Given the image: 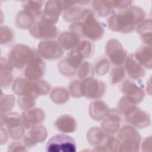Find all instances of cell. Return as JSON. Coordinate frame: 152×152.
Returning a JSON list of instances; mask_svg holds the SVG:
<instances>
[{
  "label": "cell",
  "instance_id": "cell-10",
  "mask_svg": "<svg viewBox=\"0 0 152 152\" xmlns=\"http://www.w3.org/2000/svg\"><path fill=\"white\" fill-rule=\"evenodd\" d=\"M105 51L113 64L116 66H121L125 63L127 57V53L121 42L118 40L115 39L109 40L106 45Z\"/></svg>",
  "mask_w": 152,
  "mask_h": 152
},
{
  "label": "cell",
  "instance_id": "cell-35",
  "mask_svg": "<svg viewBox=\"0 0 152 152\" xmlns=\"http://www.w3.org/2000/svg\"><path fill=\"white\" fill-rule=\"evenodd\" d=\"M135 107H137V103L125 96L120 99L118 104V109L122 113V114L124 115L134 109Z\"/></svg>",
  "mask_w": 152,
  "mask_h": 152
},
{
  "label": "cell",
  "instance_id": "cell-33",
  "mask_svg": "<svg viewBox=\"0 0 152 152\" xmlns=\"http://www.w3.org/2000/svg\"><path fill=\"white\" fill-rule=\"evenodd\" d=\"M94 68L88 61H83L77 71V76L81 80L89 77H93Z\"/></svg>",
  "mask_w": 152,
  "mask_h": 152
},
{
  "label": "cell",
  "instance_id": "cell-31",
  "mask_svg": "<svg viewBox=\"0 0 152 152\" xmlns=\"http://www.w3.org/2000/svg\"><path fill=\"white\" fill-rule=\"evenodd\" d=\"M50 96L52 101L57 104H64L69 100V93L65 88L61 87L54 88Z\"/></svg>",
  "mask_w": 152,
  "mask_h": 152
},
{
  "label": "cell",
  "instance_id": "cell-6",
  "mask_svg": "<svg viewBox=\"0 0 152 152\" xmlns=\"http://www.w3.org/2000/svg\"><path fill=\"white\" fill-rule=\"evenodd\" d=\"M76 150L75 140L63 134L52 137L46 145V151L48 152H75Z\"/></svg>",
  "mask_w": 152,
  "mask_h": 152
},
{
  "label": "cell",
  "instance_id": "cell-44",
  "mask_svg": "<svg viewBox=\"0 0 152 152\" xmlns=\"http://www.w3.org/2000/svg\"><path fill=\"white\" fill-rule=\"evenodd\" d=\"M1 144H4V143H5L8 140V132L7 130L6 129V128H5L4 126L1 127Z\"/></svg>",
  "mask_w": 152,
  "mask_h": 152
},
{
  "label": "cell",
  "instance_id": "cell-16",
  "mask_svg": "<svg viewBox=\"0 0 152 152\" xmlns=\"http://www.w3.org/2000/svg\"><path fill=\"white\" fill-rule=\"evenodd\" d=\"M22 124L25 129H30L41 124L45 118V113L40 108H31L21 115Z\"/></svg>",
  "mask_w": 152,
  "mask_h": 152
},
{
  "label": "cell",
  "instance_id": "cell-21",
  "mask_svg": "<svg viewBox=\"0 0 152 152\" xmlns=\"http://www.w3.org/2000/svg\"><path fill=\"white\" fill-rule=\"evenodd\" d=\"M109 110L107 104L100 100L91 102L89 106L90 116L93 120L97 121L104 119L108 115Z\"/></svg>",
  "mask_w": 152,
  "mask_h": 152
},
{
  "label": "cell",
  "instance_id": "cell-27",
  "mask_svg": "<svg viewBox=\"0 0 152 152\" xmlns=\"http://www.w3.org/2000/svg\"><path fill=\"white\" fill-rule=\"evenodd\" d=\"M92 5L97 14L100 17H107L115 13L112 1H94Z\"/></svg>",
  "mask_w": 152,
  "mask_h": 152
},
{
  "label": "cell",
  "instance_id": "cell-42",
  "mask_svg": "<svg viewBox=\"0 0 152 152\" xmlns=\"http://www.w3.org/2000/svg\"><path fill=\"white\" fill-rule=\"evenodd\" d=\"M27 146L21 141H14L9 144L8 151H27Z\"/></svg>",
  "mask_w": 152,
  "mask_h": 152
},
{
  "label": "cell",
  "instance_id": "cell-20",
  "mask_svg": "<svg viewBox=\"0 0 152 152\" xmlns=\"http://www.w3.org/2000/svg\"><path fill=\"white\" fill-rule=\"evenodd\" d=\"M62 10L58 1H49L46 2L40 19L56 24L61 14Z\"/></svg>",
  "mask_w": 152,
  "mask_h": 152
},
{
  "label": "cell",
  "instance_id": "cell-12",
  "mask_svg": "<svg viewBox=\"0 0 152 152\" xmlns=\"http://www.w3.org/2000/svg\"><path fill=\"white\" fill-rule=\"evenodd\" d=\"M37 51L42 58L48 60L58 59L64 55V50L58 42L52 40L41 41Z\"/></svg>",
  "mask_w": 152,
  "mask_h": 152
},
{
  "label": "cell",
  "instance_id": "cell-37",
  "mask_svg": "<svg viewBox=\"0 0 152 152\" xmlns=\"http://www.w3.org/2000/svg\"><path fill=\"white\" fill-rule=\"evenodd\" d=\"M110 69V63L106 58L99 59L95 64L94 71L99 75H103L108 72Z\"/></svg>",
  "mask_w": 152,
  "mask_h": 152
},
{
  "label": "cell",
  "instance_id": "cell-17",
  "mask_svg": "<svg viewBox=\"0 0 152 152\" xmlns=\"http://www.w3.org/2000/svg\"><path fill=\"white\" fill-rule=\"evenodd\" d=\"M48 131L43 125H37L30 129L23 138L27 147L31 148L37 143L43 142L48 137Z\"/></svg>",
  "mask_w": 152,
  "mask_h": 152
},
{
  "label": "cell",
  "instance_id": "cell-2",
  "mask_svg": "<svg viewBox=\"0 0 152 152\" xmlns=\"http://www.w3.org/2000/svg\"><path fill=\"white\" fill-rule=\"evenodd\" d=\"M69 31L80 37H86L91 40L100 39L104 35V30L96 17L93 11L87 9L86 14L81 21L73 23L69 27Z\"/></svg>",
  "mask_w": 152,
  "mask_h": 152
},
{
  "label": "cell",
  "instance_id": "cell-29",
  "mask_svg": "<svg viewBox=\"0 0 152 152\" xmlns=\"http://www.w3.org/2000/svg\"><path fill=\"white\" fill-rule=\"evenodd\" d=\"M86 8L78 7H72L65 11L63 17L65 21L68 22L75 23L81 21L86 14Z\"/></svg>",
  "mask_w": 152,
  "mask_h": 152
},
{
  "label": "cell",
  "instance_id": "cell-7",
  "mask_svg": "<svg viewBox=\"0 0 152 152\" xmlns=\"http://www.w3.org/2000/svg\"><path fill=\"white\" fill-rule=\"evenodd\" d=\"M83 57L80 53L75 49H74L69 51L65 58L58 62V69L64 76H74L76 74L77 69L83 62Z\"/></svg>",
  "mask_w": 152,
  "mask_h": 152
},
{
  "label": "cell",
  "instance_id": "cell-43",
  "mask_svg": "<svg viewBox=\"0 0 152 152\" xmlns=\"http://www.w3.org/2000/svg\"><path fill=\"white\" fill-rule=\"evenodd\" d=\"M151 137L144 138L141 144V150L142 151H151Z\"/></svg>",
  "mask_w": 152,
  "mask_h": 152
},
{
  "label": "cell",
  "instance_id": "cell-24",
  "mask_svg": "<svg viewBox=\"0 0 152 152\" xmlns=\"http://www.w3.org/2000/svg\"><path fill=\"white\" fill-rule=\"evenodd\" d=\"M56 128L62 133H72L77 128L75 119L69 115H62L58 118L55 122Z\"/></svg>",
  "mask_w": 152,
  "mask_h": 152
},
{
  "label": "cell",
  "instance_id": "cell-4",
  "mask_svg": "<svg viewBox=\"0 0 152 152\" xmlns=\"http://www.w3.org/2000/svg\"><path fill=\"white\" fill-rule=\"evenodd\" d=\"M37 50L24 44H17L10 50L8 61L10 65L18 69H21L36 54Z\"/></svg>",
  "mask_w": 152,
  "mask_h": 152
},
{
  "label": "cell",
  "instance_id": "cell-38",
  "mask_svg": "<svg viewBox=\"0 0 152 152\" xmlns=\"http://www.w3.org/2000/svg\"><path fill=\"white\" fill-rule=\"evenodd\" d=\"M1 43L2 45L10 43L14 38V32L13 30L7 26H1Z\"/></svg>",
  "mask_w": 152,
  "mask_h": 152
},
{
  "label": "cell",
  "instance_id": "cell-18",
  "mask_svg": "<svg viewBox=\"0 0 152 152\" xmlns=\"http://www.w3.org/2000/svg\"><path fill=\"white\" fill-rule=\"evenodd\" d=\"M121 91L125 96L139 103L143 100L145 96L143 89L131 80H126L122 85Z\"/></svg>",
  "mask_w": 152,
  "mask_h": 152
},
{
  "label": "cell",
  "instance_id": "cell-14",
  "mask_svg": "<svg viewBox=\"0 0 152 152\" xmlns=\"http://www.w3.org/2000/svg\"><path fill=\"white\" fill-rule=\"evenodd\" d=\"M122 120V113L118 109H110L102 123V129L109 135H112L118 133L121 128Z\"/></svg>",
  "mask_w": 152,
  "mask_h": 152
},
{
  "label": "cell",
  "instance_id": "cell-32",
  "mask_svg": "<svg viewBox=\"0 0 152 152\" xmlns=\"http://www.w3.org/2000/svg\"><path fill=\"white\" fill-rule=\"evenodd\" d=\"M75 49L84 59H86L92 56L94 51V45L88 40H83L80 42Z\"/></svg>",
  "mask_w": 152,
  "mask_h": 152
},
{
  "label": "cell",
  "instance_id": "cell-34",
  "mask_svg": "<svg viewBox=\"0 0 152 152\" xmlns=\"http://www.w3.org/2000/svg\"><path fill=\"white\" fill-rule=\"evenodd\" d=\"M15 104V97L12 94L1 96V115L8 113L14 107Z\"/></svg>",
  "mask_w": 152,
  "mask_h": 152
},
{
  "label": "cell",
  "instance_id": "cell-23",
  "mask_svg": "<svg viewBox=\"0 0 152 152\" xmlns=\"http://www.w3.org/2000/svg\"><path fill=\"white\" fill-rule=\"evenodd\" d=\"M137 61L144 68H152V55L151 46L144 45L138 48L134 54Z\"/></svg>",
  "mask_w": 152,
  "mask_h": 152
},
{
  "label": "cell",
  "instance_id": "cell-22",
  "mask_svg": "<svg viewBox=\"0 0 152 152\" xmlns=\"http://www.w3.org/2000/svg\"><path fill=\"white\" fill-rule=\"evenodd\" d=\"M80 36L71 31H64L58 36V43L63 50H71L75 49L80 42Z\"/></svg>",
  "mask_w": 152,
  "mask_h": 152
},
{
  "label": "cell",
  "instance_id": "cell-41",
  "mask_svg": "<svg viewBox=\"0 0 152 152\" xmlns=\"http://www.w3.org/2000/svg\"><path fill=\"white\" fill-rule=\"evenodd\" d=\"M13 81V76L10 71H1V86L2 88L8 87Z\"/></svg>",
  "mask_w": 152,
  "mask_h": 152
},
{
  "label": "cell",
  "instance_id": "cell-13",
  "mask_svg": "<svg viewBox=\"0 0 152 152\" xmlns=\"http://www.w3.org/2000/svg\"><path fill=\"white\" fill-rule=\"evenodd\" d=\"M12 90L18 96H29L34 99L40 96L36 81H30L26 78H16L13 83Z\"/></svg>",
  "mask_w": 152,
  "mask_h": 152
},
{
  "label": "cell",
  "instance_id": "cell-19",
  "mask_svg": "<svg viewBox=\"0 0 152 152\" xmlns=\"http://www.w3.org/2000/svg\"><path fill=\"white\" fill-rule=\"evenodd\" d=\"M124 64L125 72L129 78L133 80H138L145 75L144 68L137 61L134 54L127 56Z\"/></svg>",
  "mask_w": 152,
  "mask_h": 152
},
{
  "label": "cell",
  "instance_id": "cell-25",
  "mask_svg": "<svg viewBox=\"0 0 152 152\" xmlns=\"http://www.w3.org/2000/svg\"><path fill=\"white\" fill-rule=\"evenodd\" d=\"M137 32L140 35L144 43L151 46V20L147 18L141 21L137 27Z\"/></svg>",
  "mask_w": 152,
  "mask_h": 152
},
{
  "label": "cell",
  "instance_id": "cell-8",
  "mask_svg": "<svg viewBox=\"0 0 152 152\" xmlns=\"http://www.w3.org/2000/svg\"><path fill=\"white\" fill-rule=\"evenodd\" d=\"M29 32L36 39L49 40L56 37L59 30L55 24L39 19L29 29Z\"/></svg>",
  "mask_w": 152,
  "mask_h": 152
},
{
  "label": "cell",
  "instance_id": "cell-5",
  "mask_svg": "<svg viewBox=\"0 0 152 152\" xmlns=\"http://www.w3.org/2000/svg\"><path fill=\"white\" fill-rule=\"evenodd\" d=\"M1 126L6 128L12 139L20 140L24 135L25 128L22 124L21 116L17 112L7 113L1 115Z\"/></svg>",
  "mask_w": 152,
  "mask_h": 152
},
{
  "label": "cell",
  "instance_id": "cell-26",
  "mask_svg": "<svg viewBox=\"0 0 152 152\" xmlns=\"http://www.w3.org/2000/svg\"><path fill=\"white\" fill-rule=\"evenodd\" d=\"M107 135L99 127H92L87 132V139L90 144L97 146L104 143Z\"/></svg>",
  "mask_w": 152,
  "mask_h": 152
},
{
  "label": "cell",
  "instance_id": "cell-1",
  "mask_svg": "<svg viewBox=\"0 0 152 152\" xmlns=\"http://www.w3.org/2000/svg\"><path fill=\"white\" fill-rule=\"evenodd\" d=\"M145 13L140 7L133 5L112 14L107 19L109 27L121 33H130L144 20Z\"/></svg>",
  "mask_w": 152,
  "mask_h": 152
},
{
  "label": "cell",
  "instance_id": "cell-28",
  "mask_svg": "<svg viewBox=\"0 0 152 152\" xmlns=\"http://www.w3.org/2000/svg\"><path fill=\"white\" fill-rule=\"evenodd\" d=\"M36 18L25 10L20 11L16 17V24L21 29H30L36 23Z\"/></svg>",
  "mask_w": 152,
  "mask_h": 152
},
{
  "label": "cell",
  "instance_id": "cell-36",
  "mask_svg": "<svg viewBox=\"0 0 152 152\" xmlns=\"http://www.w3.org/2000/svg\"><path fill=\"white\" fill-rule=\"evenodd\" d=\"M125 75L126 73L124 67L118 66L111 71L109 75V81L111 84H115L124 80Z\"/></svg>",
  "mask_w": 152,
  "mask_h": 152
},
{
  "label": "cell",
  "instance_id": "cell-40",
  "mask_svg": "<svg viewBox=\"0 0 152 152\" xmlns=\"http://www.w3.org/2000/svg\"><path fill=\"white\" fill-rule=\"evenodd\" d=\"M69 94L74 98H80L83 97L81 90V81L74 80L71 82L68 88Z\"/></svg>",
  "mask_w": 152,
  "mask_h": 152
},
{
  "label": "cell",
  "instance_id": "cell-11",
  "mask_svg": "<svg viewBox=\"0 0 152 152\" xmlns=\"http://www.w3.org/2000/svg\"><path fill=\"white\" fill-rule=\"evenodd\" d=\"M46 65L42 58L37 50L36 54L26 66L24 75L30 81H37L44 75Z\"/></svg>",
  "mask_w": 152,
  "mask_h": 152
},
{
  "label": "cell",
  "instance_id": "cell-15",
  "mask_svg": "<svg viewBox=\"0 0 152 152\" xmlns=\"http://www.w3.org/2000/svg\"><path fill=\"white\" fill-rule=\"evenodd\" d=\"M124 115L126 121L136 128H144L148 126L151 123V118L149 114L137 107Z\"/></svg>",
  "mask_w": 152,
  "mask_h": 152
},
{
  "label": "cell",
  "instance_id": "cell-30",
  "mask_svg": "<svg viewBox=\"0 0 152 152\" xmlns=\"http://www.w3.org/2000/svg\"><path fill=\"white\" fill-rule=\"evenodd\" d=\"M24 10L32 15L36 19L41 17L42 14V1H26L23 2Z\"/></svg>",
  "mask_w": 152,
  "mask_h": 152
},
{
  "label": "cell",
  "instance_id": "cell-3",
  "mask_svg": "<svg viewBox=\"0 0 152 152\" xmlns=\"http://www.w3.org/2000/svg\"><path fill=\"white\" fill-rule=\"evenodd\" d=\"M118 151L137 152L140 151L141 137L134 126L125 125L118 132Z\"/></svg>",
  "mask_w": 152,
  "mask_h": 152
},
{
  "label": "cell",
  "instance_id": "cell-9",
  "mask_svg": "<svg viewBox=\"0 0 152 152\" xmlns=\"http://www.w3.org/2000/svg\"><path fill=\"white\" fill-rule=\"evenodd\" d=\"M81 90L83 97L98 99L104 94L106 85L101 80L89 77L81 81Z\"/></svg>",
  "mask_w": 152,
  "mask_h": 152
},
{
  "label": "cell",
  "instance_id": "cell-39",
  "mask_svg": "<svg viewBox=\"0 0 152 152\" xmlns=\"http://www.w3.org/2000/svg\"><path fill=\"white\" fill-rule=\"evenodd\" d=\"M35 99L34 97L29 96H19L18 99V106L23 110L31 109L36 104Z\"/></svg>",
  "mask_w": 152,
  "mask_h": 152
}]
</instances>
